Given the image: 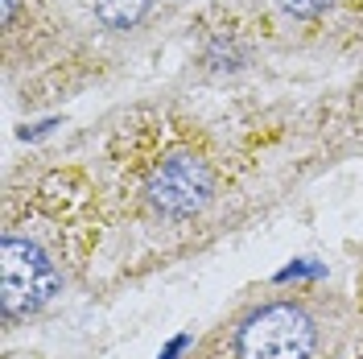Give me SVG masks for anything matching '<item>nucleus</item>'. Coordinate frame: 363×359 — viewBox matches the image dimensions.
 <instances>
[{
	"instance_id": "f257e3e1",
	"label": "nucleus",
	"mask_w": 363,
	"mask_h": 359,
	"mask_svg": "<svg viewBox=\"0 0 363 359\" xmlns=\"http://www.w3.org/2000/svg\"><path fill=\"white\" fill-rule=\"evenodd\" d=\"M58 285H62V277L38 240L4 236V244H0V310L9 322L38 314L58 293Z\"/></svg>"
},
{
	"instance_id": "f03ea898",
	"label": "nucleus",
	"mask_w": 363,
	"mask_h": 359,
	"mask_svg": "<svg viewBox=\"0 0 363 359\" xmlns=\"http://www.w3.org/2000/svg\"><path fill=\"white\" fill-rule=\"evenodd\" d=\"M318 326L294 302H272L240 326V359H310Z\"/></svg>"
},
{
	"instance_id": "7ed1b4c3",
	"label": "nucleus",
	"mask_w": 363,
	"mask_h": 359,
	"mask_svg": "<svg viewBox=\"0 0 363 359\" xmlns=\"http://www.w3.org/2000/svg\"><path fill=\"white\" fill-rule=\"evenodd\" d=\"M149 206L165 219H190L199 215L211 194H215V174L199 153H169L157 170L149 174Z\"/></svg>"
},
{
	"instance_id": "20e7f679",
	"label": "nucleus",
	"mask_w": 363,
	"mask_h": 359,
	"mask_svg": "<svg viewBox=\"0 0 363 359\" xmlns=\"http://www.w3.org/2000/svg\"><path fill=\"white\" fill-rule=\"evenodd\" d=\"M149 0H95V17L108 29H133L145 21Z\"/></svg>"
},
{
	"instance_id": "39448f33",
	"label": "nucleus",
	"mask_w": 363,
	"mask_h": 359,
	"mask_svg": "<svg viewBox=\"0 0 363 359\" xmlns=\"http://www.w3.org/2000/svg\"><path fill=\"white\" fill-rule=\"evenodd\" d=\"M285 13H294V17H318L322 9H330L335 0H277Z\"/></svg>"
},
{
	"instance_id": "423d86ee",
	"label": "nucleus",
	"mask_w": 363,
	"mask_h": 359,
	"mask_svg": "<svg viewBox=\"0 0 363 359\" xmlns=\"http://www.w3.org/2000/svg\"><path fill=\"white\" fill-rule=\"evenodd\" d=\"M13 4H17V0H4V21H13Z\"/></svg>"
}]
</instances>
